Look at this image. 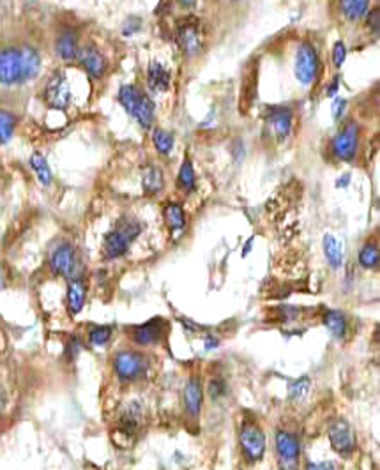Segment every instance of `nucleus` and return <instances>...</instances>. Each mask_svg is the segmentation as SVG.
<instances>
[{"label":"nucleus","mask_w":380,"mask_h":470,"mask_svg":"<svg viewBox=\"0 0 380 470\" xmlns=\"http://www.w3.org/2000/svg\"><path fill=\"white\" fill-rule=\"evenodd\" d=\"M142 232V225L135 219H129V217H123L117 222L115 228L111 232L107 233L103 242V253L107 260H115V258H120L123 255H126V251L129 249L131 242L135 241L136 237Z\"/></svg>","instance_id":"obj_1"},{"label":"nucleus","mask_w":380,"mask_h":470,"mask_svg":"<svg viewBox=\"0 0 380 470\" xmlns=\"http://www.w3.org/2000/svg\"><path fill=\"white\" fill-rule=\"evenodd\" d=\"M119 103L123 105L124 110L135 117L136 123L149 129L154 123V103L147 94H143L135 85H123L119 91Z\"/></svg>","instance_id":"obj_2"},{"label":"nucleus","mask_w":380,"mask_h":470,"mask_svg":"<svg viewBox=\"0 0 380 470\" xmlns=\"http://www.w3.org/2000/svg\"><path fill=\"white\" fill-rule=\"evenodd\" d=\"M149 357L136 350H120L114 357L115 375L120 382H135L149 372Z\"/></svg>","instance_id":"obj_3"},{"label":"nucleus","mask_w":380,"mask_h":470,"mask_svg":"<svg viewBox=\"0 0 380 470\" xmlns=\"http://www.w3.org/2000/svg\"><path fill=\"white\" fill-rule=\"evenodd\" d=\"M276 460L280 470H299L301 463V442L296 433L289 430H278L274 437Z\"/></svg>","instance_id":"obj_4"},{"label":"nucleus","mask_w":380,"mask_h":470,"mask_svg":"<svg viewBox=\"0 0 380 470\" xmlns=\"http://www.w3.org/2000/svg\"><path fill=\"white\" fill-rule=\"evenodd\" d=\"M239 446L248 463H257L266 455V433L257 423H244L239 430Z\"/></svg>","instance_id":"obj_5"},{"label":"nucleus","mask_w":380,"mask_h":470,"mask_svg":"<svg viewBox=\"0 0 380 470\" xmlns=\"http://www.w3.org/2000/svg\"><path fill=\"white\" fill-rule=\"evenodd\" d=\"M0 83L2 85H21L24 80V59L20 48H0Z\"/></svg>","instance_id":"obj_6"},{"label":"nucleus","mask_w":380,"mask_h":470,"mask_svg":"<svg viewBox=\"0 0 380 470\" xmlns=\"http://www.w3.org/2000/svg\"><path fill=\"white\" fill-rule=\"evenodd\" d=\"M318 55L317 50L311 43H302L297 50L296 57V76L297 80L302 83V85H311L318 76Z\"/></svg>","instance_id":"obj_7"},{"label":"nucleus","mask_w":380,"mask_h":470,"mask_svg":"<svg viewBox=\"0 0 380 470\" xmlns=\"http://www.w3.org/2000/svg\"><path fill=\"white\" fill-rule=\"evenodd\" d=\"M44 101L55 110H66L71 103V87H69L68 76L62 71H55L50 80H48L46 87H44Z\"/></svg>","instance_id":"obj_8"},{"label":"nucleus","mask_w":380,"mask_h":470,"mask_svg":"<svg viewBox=\"0 0 380 470\" xmlns=\"http://www.w3.org/2000/svg\"><path fill=\"white\" fill-rule=\"evenodd\" d=\"M76 267H78V257H76V249L69 242H62L57 246L50 255V269L52 273L62 278H76Z\"/></svg>","instance_id":"obj_9"},{"label":"nucleus","mask_w":380,"mask_h":470,"mask_svg":"<svg viewBox=\"0 0 380 470\" xmlns=\"http://www.w3.org/2000/svg\"><path fill=\"white\" fill-rule=\"evenodd\" d=\"M329 440L331 446L341 456H352L356 451V433L345 419H336L329 426Z\"/></svg>","instance_id":"obj_10"},{"label":"nucleus","mask_w":380,"mask_h":470,"mask_svg":"<svg viewBox=\"0 0 380 470\" xmlns=\"http://www.w3.org/2000/svg\"><path fill=\"white\" fill-rule=\"evenodd\" d=\"M357 143H359V126L356 123H349L333 140V154L340 161H350L356 156Z\"/></svg>","instance_id":"obj_11"},{"label":"nucleus","mask_w":380,"mask_h":470,"mask_svg":"<svg viewBox=\"0 0 380 470\" xmlns=\"http://www.w3.org/2000/svg\"><path fill=\"white\" fill-rule=\"evenodd\" d=\"M167 334V322L163 318H151L149 322L142 325H136L131 331V340L138 347H151L163 341Z\"/></svg>","instance_id":"obj_12"},{"label":"nucleus","mask_w":380,"mask_h":470,"mask_svg":"<svg viewBox=\"0 0 380 470\" xmlns=\"http://www.w3.org/2000/svg\"><path fill=\"white\" fill-rule=\"evenodd\" d=\"M177 41L188 57H197L198 53L202 52L203 46L202 28H200L198 24H194V21H186V24L179 27Z\"/></svg>","instance_id":"obj_13"},{"label":"nucleus","mask_w":380,"mask_h":470,"mask_svg":"<svg viewBox=\"0 0 380 470\" xmlns=\"http://www.w3.org/2000/svg\"><path fill=\"white\" fill-rule=\"evenodd\" d=\"M184 399V410H186L188 417L198 419L200 412L203 407V386L200 377H191L184 386L183 392Z\"/></svg>","instance_id":"obj_14"},{"label":"nucleus","mask_w":380,"mask_h":470,"mask_svg":"<svg viewBox=\"0 0 380 470\" xmlns=\"http://www.w3.org/2000/svg\"><path fill=\"white\" fill-rule=\"evenodd\" d=\"M76 60L82 64V67L87 71V75L94 80H99L105 75V71H107V60H105L101 52L96 50L94 46L80 48Z\"/></svg>","instance_id":"obj_15"},{"label":"nucleus","mask_w":380,"mask_h":470,"mask_svg":"<svg viewBox=\"0 0 380 470\" xmlns=\"http://www.w3.org/2000/svg\"><path fill=\"white\" fill-rule=\"evenodd\" d=\"M85 299H87V284L82 278H71L68 283V309L73 316L78 315L85 306Z\"/></svg>","instance_id":"obj_16"},{"label":"nucleus","mask_w":380,"mask_h":470,"mask_svg":"<svg viewBox=\"0 0 380 470\" xmlns=\"http://www.w3.org/2000/svg\"><path fill=\"white\" fill-rule=\"evenodd\" d=\"M269 124L273 127V133L280 142L289 138L292 131V111L289 108H273L269 114Z\"/></svg>","instance_id":"obj_17"},{"label":"nucleus","mask_w":380,"mask_h":470,"mask_svg":"<svg viewBox=\"0 0 380 470\" xmlns=\"http://www.w3.org/2000/svg\"><path fill=\"white\" fill-rule=\"evenodd\" d=\"M57 55L62 60L69 62V60H75L78 55V34L73 30H64L59 37H57L55 43Z\"/></svg>","instance_id":"obj_18"},{"label":"nucleus","mask_w":380,"mask_h":470,"mask_svg":"<svg viewBox=\"0 0 380 470\" xmlns=\"http://www.w3.org/2000/svg\"><path fill=\"white\" fill-rule=\"evenodd\" d=\"M322 322H324L325 329H327L336 340H343L345 336H347L349 322H347V318H345V315L341 311L329 309V311H325L324 316H322Z\"/></svg>","instance_id":"obj_19"},{"label":"nucleus","mask_w":380,"mask_h":470,"mask_svg":"<svg viewBox=\"0 0 380 470\" xmlns=\"http://www.w3.org/2000/svg\"><path fill=\"white\" fill-rule=\"evenodd\" d=\"M170 73L159 62H151L147 69V85L154 92H165L170 87Z\"/></svg>","instance_id":"obj_20"},{"label":"nucleus","mask_w":380,"mask_h":470,"mask_svg":"<svg viewBox=\"0 0 380 470\" xmlns=\"http://www.w3.org/2000/svg\"><path fill=\"white\" fill-rule=\"evenodd\" d=\"M21 59H24V80H34L41 71V55L34 46L24 44L20 46Z\"/></svg>","instance_id":"obj_21"},{"label":"nucleus","mask_w":380,"mask_h":470,"mask_svg":"<svg viewBox=\"0 0 380 470\" xmlns=\"http://www.w3.org/2000/svg\"><path fill=\"white\" fill-rule=\"evenodd\" d=\"M140 419H142V408L138 403H131L120 414L119 430L126 435H135L140 428Z\"/></svg>","instance_id":"obj_22"},{"label":"nucleus","mask_w":380,"mask_h":470,"mask_svg":"<svg viewBox=\"0 0 380 470\" xmlns=\"http://www.w3.org/2000/svg\"><path fill=\"white\" fill-rule=\"evenodd\" d=\"M322 248H324V255L325 258H327L329 265L333 269H340L341 265H343V244H341L340 241H338L334 235H331V233H327L324 237V241H322Z\"/></svg>","instance_id":"obj_23"},{"label":"nucleus","mask_w":380,"mask_h":470,"mask_svg":"<svg viewBox=\"0 0 380 470\" xmlns=\"http://www.w3.org/2000/svg\"><path fill=\"white\" fill-rule=\"evenodd\" d=\"M165 186V177H163V172L159 166H149L145 172H143L142 179V188L145 195H156L163 190Z\"/></svg>","instance_id":"obj_24"},{"label":"nucleus","mask_w":380,"mask_h":470,"mask_svg":"<svg viewBox=\"0 0 380 470\" xmlns=\"http://www.w3.org/2000/svg\"><path fill=\"white\" fill-rule=\"evenodd\" d=\"M370 8V0H340V9L343 16L350 21L365 18Z\"/></svg>","instance_id":"obj_25"},{"label":"nucleus","mask_w":380,"mask_h":470,"mask_svg":"<svg viewBox=\"0 0 380 470\" xmlns=\"http://www.w3.org/2000/svg\"><path fill=\"white\" fill-rule=\"evenodd\" d=\"M163 216H165L168 228L174 230V232H179V230H183L186 226V214H184L183 206H179L175 201H172V204L165 207Z\"/></svg>","instance_id":"obj_26"},{"label":"nucleus","mask_w":380,"mask_h":470,"mask_svg":"<svg viewBox=\"0 0 380 470\" xmlns=\"http://www.w3.org/2000/svg\"><path fill=\"white\" fill-rule=\"evenodd\" d=\"M30 166L43 186H50V184H52V181H53L52 168H50L46 158H44L41 152H34V154L30 156Z\"/></svg>","instance_id":"obj_27"},{"label":"nucleus","mask_w":380,"mask_h":470,"mask_svg":"<svg viewBox=\"0 0 380 470\" xmlns=\"http://www.w3.org/2000/svg\"><path fill=\"white\" fill-rule=\"evenodd\" d=\"M177 184L186 193H191L194 190V186H197V177H194L193 165H191L190 159H184L183 165H181V170H179L177 175Z\"/></svg>","instance_id":"obj_28"},{"label":"nucleus","mask_w":380,"mask_h":470,"mask_svg":"<svg viewBox=\"0 0 380 470\" xmlns=\"http://www.w3.org/2000/svg\"><path fill=\"white\" fill-rule=\"evenodd\" d=\"M309 391H311V380L308 377H301L289 386V398L293 403H302L308 398Z\"/></svg>","instance_id":"obj_29"},{"label":"nucleus","mask_w":380,"mask_h":470,"mask_svg":"<svg viewBox=\"0 0 380 470\" xmlns=\"http://www.w3.org/2000/svg\"><path fill=\"white\" fill-rule=\"evenodd\" d=\"M16 129V117L8 110H0V145H6L12 140Z\"/></svg>","instance_id":"obj_30"},{"label":"nucleus","mask_w":380,"mask_h":470,"mask_svg":"<svg viewBox=\"0 0 380 470\" xmlns=\"http://www.w3.org/2000/svg\"><path fill=\"white\" fill-rule=\"evenodd\" d=\"M379 246L375 242H366L359 251V264L365 269H377L379 267Z\"/></svg>","instance_id":"obj_31"},{"label":"nucleus","mask_w":380,"mask_h":470,"mask_svg":"<svg viewBox=\"0 0 380 470\" xmlns=\"http://www.w3.org/2000/svg\"><path fill=\"white\" fill-rule=\"evenodd\" d=\"M152 142H154V147L158 149V152H161L163 156L170 154L172 149H174V136L165 129H154Z\"/></svg>","instance_id":"obj_32"},{"label":"nucleus","mask_w":380,"mask_h":470,"mask_svg":"<svg viewBox=\"0 0 380 470\" xmlns=\"http://www.w3.org/2000/svg\"><path fill=\"white\" fill-rule=\"evenodd\" d=\"M111 338V329L107 325H99V327H92L89 332V341H91L94 347H103L110 341Z\"/></svg>","instance_id":"obj_33"},{"label":"nucleus","mask_w":380,"mask_h":470,"mask_svg":"<svg viewBox=\"0 0 380 470\" xmlns=\"http://www.w3.org/2000/svg\"><path fill=\"white\" fill-rule=\"evenodd\" d=\"M345 59H347V46H345L343 41H336L333 46V62L334 66L340 69L341 66H343Z\"/></svg>","instance_id":"obj_34"},{"label":"nucleus","mask_w":380,"mask_h":470,"mask_svg":"<svg viewBox=\"0 0 380 470\" xmlns=\"http://www.w3.org/2000/svg\"><path fill=\"white\" fill-rule=\"evenodd\" d=\"M226 392V386L221 379H212L209 382V396L212 399H219Z\"/></svg>","instance_id":"obj_35"},{"label":"nucleus","mask_w":380,"mask_h":470,"mask_svg":"<svg viewBox=\"0 0 380 470\" xmlns=\"http://www.w3.org/2000/svg\"><path fill=\"white\" fill-rule=\"evenodd\" d=\"M140 27H142V21H140V18H136V16H131L129 20L124 24L123 34H124V36H133L135 32L140 30Z\"/></svg>","instance_id":"obj_36"},{"label":"nucleus","mask_w":380,"mask_h":470,"mask_svg":"<svg viewBox=\"0 0 380 470\" xmlns=\"http://www.w3.org/2000/svg\"><path fill=\"white\" fill-rule=\"evenodd\" d=\"M366 15H368V27L377 34L380 30V9L375 8L373 11L366 12Z\"/></svg>","instance_id":"obj_37"},{"label":"nucleus","mask_w":380,"mask_h":470,"mask_svg":"<svg viewBox=\"0 0 380 470\" xmlns=\"http://www.w3.org/2000/svg\"><path fill=\"white\" fill-rule=\"evenodd\" d=\"M80 350H82V341H80L78 338H71V341L68 343L69 359H75V357L80 354Z\"/></svg>","instance_id":"obj_38"},{"label":"nucleus","mask_w":380,"mask_h":470,"mask_svg":"<svg viewBox=\"0 0 380 470\" xmlns=\"http://www.w3.org/2000/svg\"><path fill=\"white\" fill-rule=\"evenodd\" d=\"M345 107H347V101H345V99H341V98L334 99V103H333V117H334V119H336V120L340 119L341 115H343Z\"/></svg>","instance_id":"obj_39"},{"label":"nucleus","mask_w":380,"mask_h":470,"mask_svg":"<svg viewBox=\"0 0 380 470\" xmlns=\"http://www.w3.org/2000/svg\"><path fill=\"white\" fill-rule=\"evenodd\" d=\"M306 470H334V465L331 462H320V463H308Z\"/></svg>","instance_id":"obj_40"},{"label":"nucleus","mask_w":380,"mask_h":470,"mask_svg":"<svg viewBox=\"0 0 380 470\" xmlns=\"http://www.w3.org/2000/svg\"><path fill=\"white\" fill-rule=\"evenodd\" d=\"M219 347V340L218 338H214V336H207L206 338V348L207 350H212V348H218Z\"/></svg>","instance_id":"obj_41"},{"label":"nucleus","mask_w":380,"mask_h":470,"mask_svg":"<svg viewBox=\"0 0 380 470\" xmlns=\"http://www.w3.org/2000/svg\"><path fill=\"white\" fill-rule=\"evenodd\" d=\"M181 322H183V325H184V327H188V331H193V332L202 331V329L198 327L197 324H193V322H191V320H184V318H181Z\"/></svg>","instance_id":"obj_42"},{"label":"nucleus","mask_w":380,"mask_h":470,"mask_svg":"<svg viewBox=\"0 0 380 470\" xmlns=\"http://www.w3.org/2000/svg\"><path fill=\"white\" fill-rule=\"evenodd\" d=\"M338 82H340V78H338V76H336V78L333 80V85H331V87H329L327 96H334V94H336V91H338Z\"/></svg>","instance_id":"obj_43"},{"label":"nucleus","mask_w":380,"mask_h":470,"mask_svg":"<svg viewBox=\"0 0 380 470\" xmlns=\"http://www.w3.org/2000/svg\"><path fill=\"white\" fill-rule=\"evenodd\" d=\"M349 181H350V175H345V177L343 179H338V184H336V186L338 188H341V186H347V184H349Z\"/></svg>","instance_id":"obj_44"},{"label":"nucleus","mask_w":380,"mask_h":470,"mask_svg":"<svg viewBox=\"0 0 380 470\" xmlns=\"http://www.w3.org/2000/svg\"><path fill=\"white\" fill-rule=\"evenodd\" d=\"M179 2H181V6H184V8H191V6H194L197 0H179Z\"/></svg>","instance_id":"obj_45"},{"label":"nucleus","mask_w":380,"mask_h":470,"mask_svg":"<svg viewBox=\"0 0 380 470\" xmlns=\"http://www.w3.org/2000/svg\"><path fill=\"white\" fill-rule=\"evenodd\" d=\"M4 403H6V395H4V391H2V388H0V408L4 407Z\"/></svg>","instance_id":"obj_46"},{"label":"nucleus","mask_w":380,"mask_h":470,"mask_svg":"<svg viewBox=\"0 0 380 470\" xmlns=\"http://www.w3.org/2000/svg\"><path fill=\"white\" fill-rule=\"evenodd\" d=\"M232 2H239V0H232Z\"/></svg>","instance_id":"obj_47"}]
</instances>
